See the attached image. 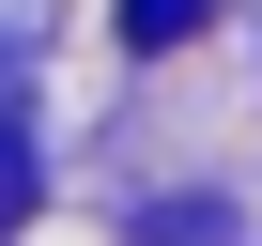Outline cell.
I'll use <instances>...</instances> for the list:
<instances>
[{
	"instance_id": "6da1fadb",
	"label": "cell",
	"mask_w": 262,
	"mask_h": 246,
	"mask_svg": "<svg viewBox=\"0 0 262 246\" xmlns=\"http://www.w3.org/2000/svg\"><path fill=\"white\" fill-rule=\"evenodd\" d=\"M201 31V0H123V46H185Z\"/></svg>"
}]
</instances>
